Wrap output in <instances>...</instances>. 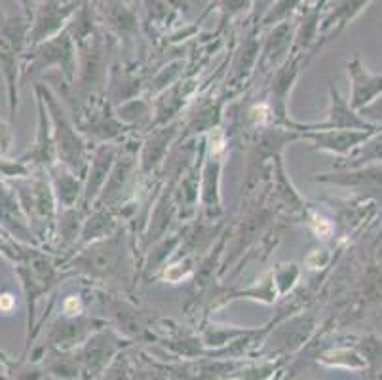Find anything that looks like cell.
Masks as SVG:
<instances>
[{"label":"cell","instance_id":"6da1fadb","mask_svg":"<svg viewBox=\"0 0 382 380\" xmlns=\"http://www.w3.org/2000/svg\"><path fill=\"white\" fill-rule=\"evenodd\" d=\"M314 230L320 234L322 238H327L333 228H331V225L325 221V219H316V221H314Z\"/></svg>","mask_w":382,"mask_h":380},{"label":"cell","instance_id":"7a4b0ae2","mask_svg":"<svg viewBox=\"0 0 382 380\" xmlns=\"http://www.w3.org/2000/svg\"><path fill=\"white\" fill-rule=\"evenodd\" d=\"M12 306H14V299H12V295H2V297H0V310L8 312Z\"/></svg>","mask_w":382,"mask_h":380}]
</instances>
